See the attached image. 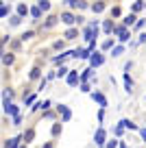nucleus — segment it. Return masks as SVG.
<instances>
[{
  "label": "nucleus",
  "mask_w": 146,
  "mask_h": 148,
  "mask_svg": "<svg viewBox=\"0 0 146 148\" xmlns=\"http://www.w3.org/2000/svg\"><path fill=\"white\" fill-rule=\"evenodd\" d=\"M70 72V70L68 68H63V65H61V68H59V72H57V76H65V74H68Z\"/></svg>",
  "instance_id": "c85d7f7f"
},
{
  "label": "nucleus",
  "mask_w": 146,
  "mask_h": 148,
  "mask_svg": "<svg viewBox=\"0 0 146 148\" xmlns=\"http://www.w3.org/2000/svg\"><path fill=\"white\" fill-rule=\"evenodd\" d=\"M57 20H59V18H55V15H50V18L46 20V24H44V26H46V28H50V26H55V24H57Z\"/></svg>",
  "instance_id": "a211bd4d"
},
{
  "label": "nucleus",
  "mask_w": 146,
  "mask_h": 148,
  "mask_svg": "<svg viewBox=\"0 0 146 148\" xmlns=\"http://www.w3.org/2000/svg\"><path fill=\"white\" fill-rule=\"evenodd\" d=\"M118 146V142H107V148H116Z\"/></svg>",
  "instance_id": "e433bc0d"
},
{
  "label": "nucleus",
  "mask_w": 146,
  "mask_h": 148,
  "mask_svg": "<svg viewBox=\"0 0 146 148\" xmlns=\"http://www.w3.org/2000/svg\"><path fill=\"white\" fill-rule=\"evenodd\" d=\"M114 133H116V135H118V137H120V135H122V133H124V129H122V126H120V124H118V126H116V131H114Z\"/></svg>",
  "instance_id": "2f4dec72"
},
{
  "label": "nucleus",
  "mask_w": 146,
  "mask_h": 148,
  "mask_svg": "<svg viewBox=\"0 0 146 148\" xmlns=\"http://www.w3.org/2000/svg\"><path fill=\"white\" fill-rule=\"evenodd\" d=\"M111 15H114V18H118V15H120V9H118V7H114V9H111Z\"/></svg>",
  "instance_id": "473e14b6"
},
{
  "label": "nucleus",
  "mask_w": 146,
  "mask_h": 148,
  "mask_svg": "<svg viewBox=\"0 0 146 148\" xmlns=\"http://www.w3.org/2000/svg\"><path fill=\"white\" fill-rule=\"evenodd\" d=\"M103 61H105V57H103L101 52H94V55L90 57V65H92V68H98V65H103Z\"/></svg>",
  "instance_id": "f03ea898"
},
{
  "label": "nucleus",
  "mask_w": 146,
  "mask_h": 148,
  "mask_svg": "<svg viewBox=\"0 0 146 148\" xmlns=\"http://www.w3.org/2000/svg\"><path fill=\"white\" fill-rule=\"evenodd\" d=\"M37 9H39V11H50V2H48V0H39Z\"/></svg>",
  "instance_id": "ddd939ff"
},
{
  "label": "nucleus",
  "mask_w": 146,
  "mask_h": 148,
  "mask_svg": "<svg viewBox=\"0 0 146 148\" xmlns=\"http://www.w3.org/2000/svg\"><path fill=\"white\" fill-rule=\"evenodd\" d=\"M74 57H79V59H87V57H90V50H87V48H79V50H74Z\"/></svg>",
  "instance_id": "1a4fd4ad"
},
{
  "label": "nucleus",
  "mask_w": 146,
  "mask_h": 148,
  "mask_svg": "<svg viewBox=\"0 0 146 148\" xmlns=\"http://www.w3.org/2000/svg\"><path fill=\"white\" fill-rule=\"evenodd\" d=\"M33 100H35V96H33V94H31V96H24V102H26V105H31Z\"/></svg>",
  "instance_id": "7c9ffc66"
},
{
  "label": "nucleus",
  "mask_w": 146,
  "mask_h": 148,
  "mask_svg": "<svg viewBox=\"0 0 146 148\" xmlns=\"http://www.w3.org/2000/svg\"><path fill=\"white\" fill-rule=\"evenodd\" d=\"M59 20H61V22H63V24H74V22H76V18H74V15L70 13V11H63Z\"/></svg>",
  "instance_id": "7ed1b4c3"
},
{
  "label": "nucleus",
  "mask_w": 146,
  "mask_h": 148,
  "mask_svg": "<svg viewBox=\"0 0 146 148\" xmlns=\"http://www.w3.org/2000/svg\"><path fill=\"white\" fill-rule=\"evenodd\" d=\"M20 142H22V135H18V137L9 139V142L5 144V148H20Z\"/></svg>",
  "instance_id": "0eeeda50"
},
{
  "label": "nucleus",
  "mask_w": 146,
  "mask_h": 148,
  "mask_svg": "<svg viewBox=\"0 0 146 148\" xmlns=\"http://www.w3.org/2000/svg\"><path fill=\"white\" fill-rule=\"evenodd\" d=\"M22 15H28V7L26 5H18V18H22Z\"/></svg>",
  "instance_id": "2eb2a0df"
},
{
  "label": "nucleus",
  "mask_w": 146,
  "mask_h": 148,
  "mask_svg": "<svg viewBox=\"0 0 146 148\" xmlns=\"http://www.w3.org/2000/svg\"><path fill=\"white\" fill-rule=\"evenodd\" d=\"M79 83V74L74 72V70H70V74H68V85H76Z\"/></svg>",
  "instance_id": "9d476101"
},
{
  "label": "nucleus",
  "mask_w": 146,
  "mask_h": 148,
  "mask_svg": "<svg viewBox=\"0 0 146 148\" xmlns=\"http://www.w3.org/2000/svg\"><path fill=\"white\" fill-rule=\"evenodd\" d=\"M59 113H61V120L63 122H68L70 118H72V111H70L68 107H63V105H59Z\"/></svg>",
  "instance_id": "20e7f679"
},
{
  "label": "nucleus",
  "mask_w": 146,
  "mask_h": 148,
  "mask_svg": "<svg viewBox=\"0 0 146 148\" xmlns=\"http://www.w3.org/2000/svg\"><path fill=\"white\" fill-rule=\"evenodd\" d=\"M33 137H35V129H28L26 133L22 135V139H24V142H26V144H28V142H33Z\"/></svg>",
  "instance_id": "9b49d317"
},
{
  "label": "nucleus",
  "mask_w": 146,
  "mask_h": 148,
  "mask_svg": "<svg viewBox=\"0 0 146 148\" xmlns=\"http://www.w3.org/2000/svg\"><path fill=\"white\" fill-rule=\"evenodd\" d=\"M111 46H114V42H111V39H107V42L103 44V48H105V50H107V48H111Z\"/></svg>",
  "instance_id": "72a5a7b5"
},
{
  "label": "nucleus",
  "mask_w": 146,
  "mask_h": 148,
  "mask_svg": "<svg viewBox=\"0 0 146 148\" xmlns=\"http://www.w3.org/2000/svg\"><path fill=\"white\" fill-rule=\"evenodd\" d=\"M92 9H94V13H101V11L105 9V5H103V2H96V5H92Z\"/></svg>",
  "instance_id": "4be33fe9"
},
{
  "label": "nucleus",
  "mask_w": 146,
  "mask_h": 148,
  "mask_svg": "<svg viewBox=\"0 0 146 148\" xmlns=\"http://www.w3.org/2000/svg\"><path fill=\"white\" fill-rule=\"evenodd\" d=\"M20 22H22V18H18V15H13V18H11V22H9V24H11V26H18Z\"/></svg>",
  "instance_id": "a878e982"
},
{
  "label": "nucleus",
  "mask_w": 146,
  "mask_h": 148,
  "mask_svg": "<svg viewBox=\"0 0 146 148\" xmlns=\"http://www.w3.org/2000/svg\"><path fill=\"white\" fill-rule=\"evenodd\" d=\"M122 52H124V48H122V46H116L111 55H114V57H120V55H122Z\"/></svg>",
  "instance_id": "393cba45"
},
{
  "label": "nucleus",
  "mask_w": 146,
  "mask_h": 148,
  "mask_svg": "<svg viewBox=\"0 0 146 148\" xmlns=\"http://www.w3.org/2000/svg\"><path fill=\"white\" fill-rule=\"evenodd\" d=\"M94 35H98V31H92V28H85V33H83V39H87V42H94V39H96Z\"/></svg>",
  "instance_id": "6e6552de"
},
{
  "label": "nucleus",
  "mask_w": 146,
  "mask_h": 148,
  "mask_svg": "<svg viewBox=\"0 0 146 148\" xmlns=\"http://www.w3.org/2000/svg\"><path fill=\"white\" fill-rule=\"evenodd\" d=\"M103 28H105V33H114V24H111V20H107V22L103 24Z\"/></svg>",
  "instance_id": "412c9836"
},
{
  "label": "nucleus",
  "mask_w": 146,
  "mask_h": 148,
  "mask_svg": "<svg viewBox=\"0 0 146 148\" xmlns=\"http://www.w3.org/2000/svg\"><path fill=\"white\" fill-rule=\"evenodd\" d=\"M140 135H142V139H146V129H142V131H140Z\"/></svg>",
  "instance_id": "58836bf2"
},
{
  "label": "nucleus",
  "mask_w": 146,
  "mask_h": 148,
  "mask_svg": "<svg viewBox=\"0 0 146 148\" xmlns=\"http://www.w3.org/2000/svg\"><path fill=\"white\" fill-rule=\"evenodd\" d=\"M0 59H2V63H5V65H11V63H13V61H15V57H13V55H11V52H9V55H2V57H0Z\"/></svg>",
  "instance_id": "f8f14e48"
},
{
  "label": "nucleus",
  "mask_w": 146,
  "mask_h": 148,
  "mask_svg": "<svg viewBox=\"0 0 146 148\" xmlns=\"http://www.w3.org/2000/svg\"><path fill=\"white\" fill-rule=\"evenodd\" d=\"M5 113H7V116H18V113H20V107L18 105H13V102H11V100H5Z\"/></svg>",
  "instance_id": "f257e3e1"
},
{
  "label": "nucleus",
  "mask_w": 146,
  "mask_h": 148,
  "mask_svg": "<svg viewBox=\"0 0 146 148\" xmlns=\"http://www.w3.org/2000/svg\"><path fill=\"white\" fill-rule=\"evenodd\" d=\"M0 46H2V39H0Z\"/></svg>",
  "instance_id": "a19ab883"
},
{
  "label": "nucleus",
  "mask_w": 146,
  "mask_h": 148,
  "mask_svg": "<svg viewBox=\"0 0 146 148\" xmlns=\"http://www.w3.org/2000/svg\"><path fill=\"white\" fill-rule=\"evenodd\" d=\"M61 133V124H55L52 126V135H59Z\"/></svg>",
  "instance_id": "c756f323"
},
{
  "label": "nucleus",
  "mask_w": 146,
  "mask_h": 148,
  "mask_svg": "<svg viewBox=\"0 0 146 148\" xmlns=\"http://www.w3.org/2000/svg\"><path fill=\"white\" fill-rule=\"evenodd\" d=\"M87 79H92V68L83 70V74H81V76H79V81H87Z\"/></svg>",
  "instance_id": "f3484780"
},
{
  "label": "nucleus",
  "mask_w": 146,
  "mask_h": 148,
  "mask_svg": "<svg viewBox=\"0 0 146 148\" xmlns=\"http://www.w3.org/2000/svg\"><path fill=\"white\" fill-rule=\"evenodd\" d=\"M44 148H52V144H50V142H48V144H44Z\"/></svg>",
  "instance_id": "ea45409f"
},
{
  "label": "nucleus",
  "mask_w": 146,
  "mask_h": 148,
  "mask_svg": "<svg viewBox=\"0 0 146 148\" xmlns=\"http://www.w3.org/2000/svg\"><path fill=\"white\" fill-rule=\"evenodd\" d=\"M92 98H94V100L98 102V105H101V107H107V98L103 96L101 92H94V94H92Z\"/></svg>",
  "instance_id": "423d86ee"
},
{
  "label": "nucleus",
  "mask_w": 146,
  "mask_h": 148,
  "mask_svg": "<svg viewBox=\"0 0 146 148\" xmlns=\"http://www.w3.org/2000/svg\"><path fill=\"white\" fill-rule=\"evenodd\" d=\"M74 37H79V31L76 28H70V31L65 33V39H74Z\"/></svg>",
  "instance_id": "aec40b11"
},
{
  "label": "nucleus",
  "mask_w": 146,
  "mask_h": 148,
  "mask_svg": "<svg viewBox=\"0 0 146 148\" xmlns=\"http://www.w3.org/2000/svg\"><path fill=\"white\" fill-rule=\"evenodd\" d=\"M137 42H146V33H142V35H140V39H137Z\"/></svg>",
  "instance_id": "4c0bfd02"
},
{
  "label": "nucleus",
  "mask_w": 146,
  "mask_h": 148,
  "mask_svg": "<svg viewBox=\"0 0 146 148\" xmlns=\"http://www.w3.org/2000/svg\"><path fill=\"white\" fill-rule=\"evenodd\" d=\"M33 35H35V33H33V31H26V33H24V35H22V42H26V39H31Z\"/></svg>",
  "instance_id": "cd10ccee"
},
{
  "label": "nucleus",
  "mask_w": 146,
  "mask_h": 148,
  "mask_svg": "<svg viewBox=\"0 0 146 148\" xmlns=\"http://www.w3.org/2000/svg\"><path fill=\"white\" fill-rule=\"evenodd\" d=\"M124 85H127V92H131V89H133V81H131L129 74H124Z\"/></svg>",
  "instance_id": "6ab92c4d"
},
{
  "label": "nucleus",
  "mask_w": 146,
  "mask_h": 148,
  "mask_svg": "<svg viewBox=\"0 0 146 148\" xmlns=\"http://www.w3.org/2000/svg\"><path fill=\"white\" fill-rule=\"evenodd\" d=\"M94 142L98 144V146H103V144H105V129H98V131H96V135H94Z\"/></svg>",
  "instance_id": "39448f33"
},
{
  "label": "nucleus",
  "mask_w": 146,
  "mask_h": 148,
  "mask_svg": "<svg viewBox=\"0 0 146 148\" xmlns=\"http://www.w3.org/2000/svg\"><path fill=\"white\" fill-rule=\"evenodd\" d=\"M39 74H41V70H39V68H33L28 76H31V79H39Z\"/></svg>",
  "instance_id": "5701e85b"
},
{
  "label": "nucleus",
  "mask_w": 146,
  "mask_h": 148,
  "mask_svg": "<svg viewBox=\"0 0 146 148\" xmlns=\"http://www.w3.org/2000/svg\"><path fill=\"white\" fill-rule=\"evenodd\" d=\"M131 24H135V15H133V13H131V15H127V18H124V24H122V26L127 28V26H131Z\"/></svg>",
  "instance_id": "dca6fc26"
},
{
  "label": "nucleus",
  "mask_w": 146,
  "mask_h": 148,
  "mask_svg": "<svg viewBox=\"0 0 146 148\" xmlns=\"http://www.w3.org/2000/svg\"><path fill=\"white\" fill-rule=\"evenodd\" d=\"M48 107H50V100H44V102H41V109H44V111L48 109Z\"/></svg>",
  "instance_id": "f704fd0d"
},
{
  "label": "nucleus",
  "mask_w": 146,
  "mask_h": 148,
  "mask_svg": "<svg viewBox=\"0 0 146 148\" xmlns=\"http://www.w3.org/2000/svg\"><path fill=\"white\" fill-rule=\"evenodd\" d=\"M22 148H26V146H22Z\"/></svg>",
  "instance_id": "79ce46f5"
},
{
  "label": "nucleus",
  "mask_w": 146,
  "mask_h": 148,
  "mask_svg": "<svg viewBox=\"0 0 146 148\" xmlns=\"http://www.w3.org/2000/svg\"><path fill=\"white\" fill-rule=\"evenodd\" d=\"M28 13H31L35 20H39V18H41V11L37 9V7H28Z\"/></svg>",
  "instance_id": "4468645a"
},
{
  "label": "nucleus",
  "mask_w": 146,
  "mask_h": 148,
  "mask_svg": "<svg viewBox=\"0 0 146 148\" xmlns=\"http://www.w3.org/2000/svg\"><path fill=\"white\" fill-rule=\"evenodd\" d=\"M9 7H5V5H2V7H0V18H2V15H9Z\"/></svg>",
  "instance_id": "bb28decb"
},
{
  "label": "nucleus",
  "mask_w": 146,
  "mask_h": 148,
  "mask_svg": "<svg viewBox=\"0 0 146 148\" xmlns=\"http://www.w3.org/2000/svg\"><path fill=\"white\" fill-rule=\"evenodd\" d=\"M20 122H22V118H20V116H15V118H13V126H18Z\"/></svg>",
  "instance_id": "c9c22d12"
},
{
  "label": "nucleus",
  "mask_w": 146,
  "mask_h": 148,
  "mask_svg": "<svg viewBox=\"0 0 146 148\" xmlns=\"http://www.w3.org/2000/svg\"><path fill=\"white\" fill-rule=\"evenodd\" d=\"M131 9H133V11H142V9H144V0H140V2H135V5H133Z\"/></svg>",
  "instance_id": "b1692460"
}]
</instances>
